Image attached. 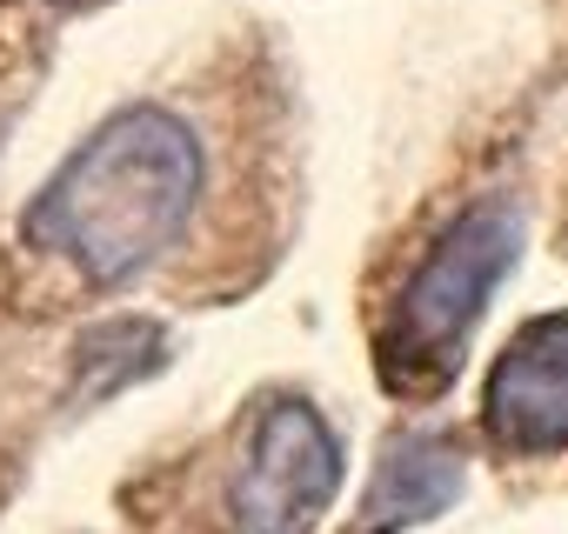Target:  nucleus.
<instances>
[{
    "label": "nucleus",
    "mask_w": 568,
    "mask_h": 534,
    "mask_svg": "<svg viewBox=\"0 0 568 534\" xmlns=\"http://www.w3.org/2000/svg\"><path fill=\"white\" fill-rule=\"evenodd\" d=\"M201 141L168 107H121L34 194L21 234L88 288H121L187 234L201 201Z\"/></svg>",
    "instance_id": "obj_1"
},
{
    "label": "nucleus",
    "mask_w": 568,
    "mask_h": 534,
    "mask_svg": "<svg viewBox=\"0 0 568 534\" xmlns=\"http://www.w3.org/2000/svg\"><path fill=\"white\" fill-rule=\"evenodd\" d=\"M515 254H521V220L501 201H481L442 227V240L415 260L408 288L395 295V308L382 321L375 361H382L388 394L428 401L455 381L462 348H468L481 308L495 301L501 275L515 267Z\"/></svg>",
    "instance_id": "obj_2"
},
{
    "label": "nucleus",
    "mask_w": 568,
    "mask_h": 534,
    "mask_svg": "<svg viewBox=\"0 0 568 534\" xmlns=\"http://www.w3.org/2000/svg\"><path fill=\"white\" fill-rule=\"evenodd\" d=\"M342 487V448L335 428L281 394L254 414L247 454L227 481V534H308Z\"/></svg>",
    "instance_id": "obj_3"
},
{
    "label": "nucleus",
    "mask_w": 568,
    "mask_h": 534,
    "mask_svg": "<svg viewBox=\"0 0 568 534\" xmlns=\"http://www.w3.org/2000/svg\"><path fill=\"white\" fill-rule=\"evenodd\" d=\"M488 434L508 448H568V315L515 335L488 374Z\"/></svg>",
    "instance_id": "obj_4"
},
{
    "label": "nucleus",
    "mask_w": 568,
    "mask_h": 534,
    "mask_svg": "<svg viewBox=\"0 0 568 534\" xmlns=\"http://www.w3.org/2000/svg\"><path fill=\"white\" fill-rule=\"evenodd\" d=\"M468 487V461L462 448H448L442 434H408L382 454L368 494H362V514L348 534H402V527H422L435 521L442 507H455Z\"/></svg>",
    "instance_id": "obj_5"
},
{
    "label": "nucleus",
    "mask_w": 568,
    "mask_h": 534,
    "mask_svg": "<svg viewBox=\"0 0 568 534\" xmlns=\"http://www.w3.org/2000/svg\"><path fill=\"white\" fill-rule=\"evenodd\" d=\"M154 355H161V335H154L148 321L101 328V335H88V348H81V381H88L94 394H108V388L134 381L141 368H154Z\"/></svg>",
    "instance_id": "obj_6"
},
{
    "label": "nucleus",
    "mask_w": 568,
    "mask_h": 534,
    "mask_svg": "<svg viewBox=\"0 0 568 534\" xmlns=\"http://www.w3.org/2000/svg\"><path fill=\"white\" fill-rule=\"evenodd\" d=\"M54 8H74V0H54Z\"/></svg>",
    "instance_id": "obj_7"
}]
</instances>
